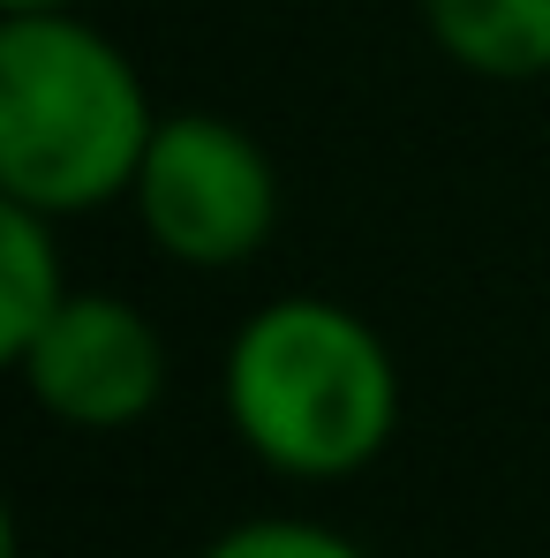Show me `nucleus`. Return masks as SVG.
<instances>
[{
	"mask_svg": "<svg viewBox=\"0 0 550 558\" xmlns=\"http://www.w3.org/2000/svg\"><path fill=\"white\" fill-rule=\"evenodd\" d=\"M151 98L136 61L84 15L0 23V189L46 219H84L129 196L151 151Z\"/></svg>",
	"mask_w": 550,
	"mask_h": 558,
	"instance_id": "nucleus-1",
	"label": "nucleus"
},
{
	"mask_svg": "<svg viewBox=\"0 0 550 558\" xmlns=\"http://www.w3.org/2000/svg\"><path fill=\"white\" fill-rule=\"evenodd\" d=\"M219 400L234 438L279 475L340 483L369 468L400 430V371L347 302L279 294L234 340Z\"/></svg>",
	"mask_w": 550,
	"mask_h": 558,
	"instance_id": "nucleus-2",
	"label": "nucleus"
},
{
	"mask_svg": "<svg viewBox=\"0 0 550 558\" xmlns=\"http://www.w3.org/2000/svg\"><path fill=\"white\" fill-rule=\"evenodd\" d=\"M136 219L159 257L188 272L249 265L279 227V174L265 144L227 113H159L136 167Z\"/></svg>",
	"mask_w": 550,
	"mask_h": 558,
	"instance_id": "nucleus-3",
	"label": "nucleus"
},
{
	"mask_svg": "<svg viewBox=\"0 0 550 558\" xmlns=\"http://www.w3.org/2000/svg\"><path fill=\"white\" fill-rule=\"evenodd\" d=\"M30 400L69 430H129L167 392V340L121 294H69L53 325L15 355Z\"/></svg>",
	"mask_w": 550,
	"mask_h": 558,
	"instance_id": "nucleus-4",
	"label": "nucleus"
},
{
	"mask_svg": "<svg viewBox=\"0 0 550 558\" xmlns=\"http://www.w3.org/2000/svg\"><path fill=\"white\" fill-rule=\"evenodd\" d=\"M438 53L482 84L550 76V0H415Z\"/></svg>",
	"mask_w": 550,
	"mask_h": 558,
	"instance_id": "nucleus-5",
	"label": "nucleus"
},
{
	"mask_svg": "<svg viewBox=\"0 0 550 558\" xmlns=\"http://www.w3.org/2000/svg\"><path fill=\"white\" fill-rule=\"evenodd\" d=\"M53 227L61 219H46V211H30V204H0V355L15 363L46 325H53V310L76 294L69 272H61V242H53Z\"/></svg>",
	"mask_w": 550,
	"mask_h": 558,
	"instance_id": "nucleus-6",
	"label": "nucleus"
},
{
	"mask_svg": "<svg viewBox=\"0 0 550 558\" xmlns=\"http://www.w3.org/2000/svg\"><path fill=\"white\" fill-rule=\"evenodd\" d=\"M196 558H369L325 521H242L227 536H211Z\"/></svg>",
	"mask_w": 550,
	"mask_h": 558,
	"instance_id": "nucleus-7",
	"label": "nucleus"
},
{
	"mask_svg": "<svg viewBox=\"0 0 550 558\" xmlns=\"http://www.w3.org/2000/svg\"><path fill=\"white\" fill-rule=\"evenodd\" d=\"M8 15H53V8H76V0H0Z\"/></svg>",
	"mask_w": 550,
	"mask_h": 558,
	"instance_id": "nucleus-8",
	"label": "nucleus"
}]
</instances>
